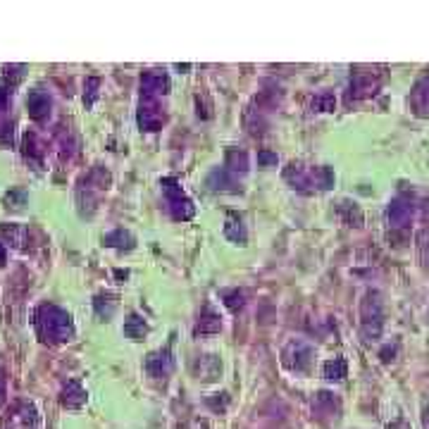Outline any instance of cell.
Listing matches in <instances>:
<instances>
[{
	"label": "cell",
	"mask_w": 429,
	"mask_h": 429,
	"mask_svg": "<svg viewBox=\"0 0 429 429\" xmlns=\"http://www.w3.org/2000/svg\"><path fill=\"white\" fill-rule=\"evenodd\" d=\"M381 327H384V312H381L379 293H368L363 303V336L368 341L379 339Z\"/></svg>",
	"instance_id": "obj_1"
},
{
	"label": "cell",
	"mask_w": 429,
	"mask_h": 429,
	"mask_svg": "<svg viewBox=\"0 0 429 429\" xmlns=\"http://www.w3.org/2000/svg\"><path fill=\"white\" fill-rule=\"evenodd\" d=\"M284 363L293 370V372H308L312 365V349L300 341L296 344H289V349L284 351Z\"/></svg>",
	"instance_id": "obj_2"
},
{
	"label": "cell",
	"mask_w": 429,
	"mask_h": 429,
	"mask_svg": "<svg viewBox=\"0 0 429 429\" xmlns=\"http://www.w3.org/2000/svg\"><path fill=\"white\" fill-rule=\"evenodd\" d=\"M386 219H389L391 229H403L405 224H410V219H413V203L408 198H403V196L393 198L389 203V208H386Z\"/></svg>",
	"instance_id": "obj_3"
},
{
	"label": "cell",
	"mask_w": 429,
	"mask_h": 429,
	"mask_svg": "<svg viewBox=\"0 0 429 429\" xmlns=\"http://www.w3.org/2000/svg\"><path fill=\"white\" fill-rule=\"evenodd\" d=\"M141 91L146 96V101H155L158 96H165L170 91V81L162 72H148L141 79Z\"/></svg>",
	"instance_id": "obj_4"
},
{
	"label": "cell",
	"mask_w": 429,
	"mask_h": 429,
	"mask_svg": "<svg viewBox=\"0 0 429 429\" xmlns=\"http://www.w3.org/2000/svg\"><path fill=\"white\" fill-rule=\"evenodd\" d=\"M379 86V79L375 77L372 72H356L351 79V96L353 98H365L372 96Z\"/></svg>",
	"instance_id": "obj_5"
},
{
	"label": "cell",
	"mask_w": 429,
	"mask_h": 429,
	"mask_svg": "<svg viewBox=\"0 0 429 429\" xmlns=\"http://www.w3.org/2000/svg\"><path fill=\"white\" fill-rule=\"evenodd\" d=\"M410 103H413V110L420 117H427L429 115V74L415 84L413 94H410Z\"/></svg>",
	"instance_id": "obj_6"
},
{
	"label": "cell",
	"mask_w": 429,
	"mask_h": 429,
	"mask_svg": "<svg viewBox=\"0 0 429 429\" xmlns=\"http://www.w3.org/2000/svg\"><path fill=\"white\" fill-rule=\"evenodd\" d=\"M138 122H141V126L155 131L162 122H165V112L158 108V103H155V101H146V103H143V108H141V112H138Z\"/></svg>",
	"instance_id": "obj_7"
},
{
	"label": "cell",
	"mask_w": 429,
	"mask_h": 429,
	"mask_svg": "<svg viewBox=\"0 0 429 429\" xmlns=\"http://www.w3.org/2000/svg\"><path fill=\"white\" fill-rule=\"evenodd\" d=\"M146 370L150 377H155V379H160V377H167L172 370V358L167 351H158L153 353V356H148L146 361Z\"/></svg>",
	"instance_id": "obj_8"
},
{
	"label": "cell",
	"mask_w": 429,
	"mask_h": 429,
	"mask_svg": "<svg viewBox=\"0 0 429 429\" xmlns=\"http://www.w3.org/2000/svg\"><path fill=\"white\" fill-rule=\"evenodd\" d=\"M312 410H315L317 415H322V417H329V415H334L336 410H339V401L334 398L332 391H320L315 396V401H312Z\"/></svg>",
	"instance_id": "obj_9"
},
{
	"label": "cell",
	"mask_w": 429,
	"mask_h": 429,
	"mask_svg": "<svg viewBox=\"0 0 429 429\" xmlns=\"http://www.w3.org/2000/svg\"><path fill=\"white\" fill-rule=\"evenodd\" d=\"M208 184L214 189V191H236V179L234 175L227 170V167H217V170L212 172L210 179H208Z\"/></svg>",
	"instance_id": "obj_10"
},
{
	"label": "cell",
	"mask_w": 429,
	"mask_h": 429,
	"mask_svg": "<svg viewBox=\"0 0 429 429\" xmlns=\"http://www.w3.org/2000/svg\"><path fill=\"white\" fill-rule=\"evenodd\" d=\"M224 234H227V239L236 241V243H243V241H246V229H243L241 217H236V214H229V217H227V224H224Z\"/></svg>",
	"instance_id": "obj_11"
},
{
	"label": "cell",
	"mask_w": 429,
	"mask_h": 429,
	"mask_svg": "<svg viewBox=\"0 0 429 429\" xmlns=\"http://www.w3.org/2000/svg\"><path fill=\"white\" fill-rule=\"evenodd\" d=\"M224 167H227L231 175H236V172H246L248 170V155L243 153V150L231 148L227 153V165Z\"/></svg>",
	"instance_id": "obj_12"
},
{
	"label": "cell",
	"mask_w": 429,
	"mask_h": 429,
	"mask_svg": "<svg viewBox=\"0 0 429 429\" xmlns=\"http://www.w3.org/2000/svg\"><path fill=\"white\" fill-rule=\"evenodd\" d=\"M219 327H222L219 317L214 315L210 308H205V312H203V317L198 322V327H196V332H198V334H214V332H219Z\"/></svg>",
	"instance_id": "obj_13"
},
{
	"label": "cell",
	"mask_w": 429,
	"mask_h": 429,
	"mask_svg": "<svg viewBox=\"0 0 429 429\" xmlns=\"http://www.w3.org/2000/svg\"><path fill=\"white\" fill-rule=\"evenodd\" d=\"M84 401H86V393L77 384V381H72V384H69L67 389L62 391V403L69 405V408H79V405L84 403Z\"/></svg>",
	"instance_id": "obj_14"
},
{
	"label": "cell",
	"mask_w": 429,
	"mask_h": 429,
	"mask_svg": "<svg viewBox=\"0 0 429 429\" xmlns=\"http://www.w3.org/2000/svg\"><path fill=\"white\" fill-rule=\"evenodd\" d=\"M346 372H349V368H346L344 358H334V361L324 363V377H327V379L339 381V379H344Z\"/></svg>",
	"instance_id": "obj_15"
},
{
	"label": "cell",
	"mask_w": 429,
	"mask_h": 429,
	"mask_svg": "<svg viewBox=\"0 0 429 429\" xmlns=\"http://www.w3.org/2000/svg\"><path fill=\"white\" fill-rule=\"evenodd\" d=\"M170 203V210H172V217L177 219H189L191 214H194V205H191L189 198H177V201H167Z\"/></svg>",
	"instance_id": "obj_16"
},
{
	"label": "cell",
	"mask_w": 429,
	"mask_h": 429,
	"mask_svg": "<svg viewBox=\"0 0 429 429\" xmlns=\"http://www.w3.org/2000/svg\"><path fill=\"white\" fill-rule=\"evenodd\" d=\"M124 332L129 334L131 339H143V334H146V322H143V317L131 315L124 324Z\"/></svg>",
	"instance_id": "obj_17"
},
{
	"label": "cell",
	"mask_w": 429,
	"mask_h": 429,
	"mask_svg": "<svg viewBox=\"0 0 429 429\" xmlns=\"http://www.w3.org/2000/svg\"><path fill=\"white\" fill-rule=\"evenodd\" d=\"M344 212H346L344 222L349 224V227H361V224H363V214L356 205H353V203H341V214H344Z\"/></svg>",
	"instance_id": "obj_18"
},
{
	"label": "cell",
	"mask_w": 429,
	"mask_h": 429,
	"mask_svg": "<svg viewBox=\"0 0 429 429\" xmlns=\"http://www.w3.org/2000/svg\"><path fill=\"white\" fill-rule=\"evenodd\" d=\"M160 187H162V194L167 196V201H177V198H182V196H184V191H182V187H179V182H177V179H172V177L162 179Z\"/></svg>",
	"instance_id": "obj_19"
},
{
	"label": "cell",
	"mask_w": 429,
	"mask_h": 429,
	"mask_svg": "<svg viewBox=\"0 0 429 429\" xmlns=\"http://www.w3.org/2000/svg\"><path fill=\"white\" fill-rule=\"evenodd\" d=\"M334 184V175L329 167H317L315 170V187L317 189H329Z\"/></svg>",
	"instance_id": "obj_20"
},
{
	"label": "cell",
	"mask_w": 429,
	"mask_h": 429,
	"mask_svg": "<svg viewBox=\"0 0 429 429\" xmlns=\"http://www.w3.org/2000/svg\"><path fill=\"white\" fill-rule=\"evenodd\" d=\"M31 112H34V117H43L45 115V110L50 108V101L45 96H41V94H34L31 96Z\"/></svg>",
	"instance_id": "obj_21"
},
{
	"label": "cell",
	"mask_w": 429,
	"mask_h": 429,
	"mask_svg": "<svg viewBox=\"0 0 429 429\" xmlns=\"http://www.w3.org/2000/svg\"><path fill=\"white\" fill-rule=\"evenodd\" d=\"M315 110H320V112H329V110H334V96L332 94H322L315 98Z\"/></svg>",
	"instance_id": "obj_22"
},
{
	"label": "cell",
	"mask_w": 429,
	"mask_h": 429,
	"mask_svg": "<svg viewBox=\"0 0 429 429\" xmlns=\"http://www.w3.org/2000/svg\"><path fill=\"white\" fill-rule=\"evenodd\" d=\"M222 298H224V303H227L231 310H239L241 305H243V296L239 291H224Z\"/></svg>",
	"instance_id": "obj_23"
},
{
	"label": "cell",
	"mask_w": 429,
	"mask_h": 429,
	"mask_svg": "<svg viewBox=\"0 0 429 429\" xmlns=\"http://www.w3.org/2000/svg\"><path fill=\"white\" fill-rule=\"evenodd\" d=\"M258 162L263 167L277 165V153H272V150H260V153H258Z\"/></svg>",
	"instance_id": "obj_24"
},
{
	"label": "cell",
	"mask_w": 429,
	"mask_h": 429,
	"mask_svg": "<svg viewBox=\"0 0 429 429\" xmlns=\"http://www.w3.org/2000/svg\"><path fill=\"white\" fill-rule=\"evenodd\" d=\"M393 353H396V351H393V349H384V351H381V361H384V363L393 361Z\"/></svg>",
	"instance_id": "obj_25"
},
{
	"label": "cell",
	"mask_w": 429,
	"mask_h": 429,
	"mask_svg": "<svg viewBox=\"0 0 429 429\" xmlns=\"http://www.w3.org/2000/svg\"><path fill=\"white\" fill-rule=\"evenodd\" d=\"M422 427L429 429V405H427L425 410H422Z\"/></svg>",
	"instance_id": "obj_26"
},
{
	"label": "cell",
	"mask_w": 429,
	"mask_h": 429,
	"mask_svg": "<svg viewBox=\"0 0 429 429\" xmlns=\"http://www.w3.org/2000/svg\"><path fill=\"white\" fill-rule=\"evenodd\" d=\"M3 398H5V384H3V379H0V403H3Z\"/></svg>",
	"instance_id": "obj_27"
}]
</instances>
